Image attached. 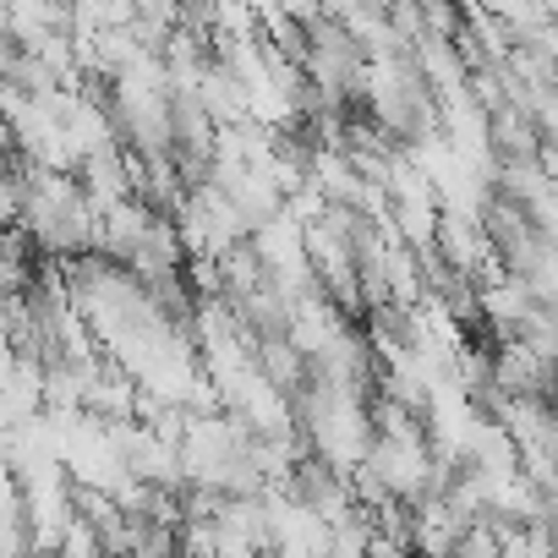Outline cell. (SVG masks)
Listing matches in <instances>:
<instances>
[{
	"instance_id": "6da1fadb",
	"label": "cell",
	"mask_w": 558,
	"mask_h": 558,
	"mask_svg": "<svg viewBox=\"0 0 558 558\" xmlns=\"http://www.w3.org/2000/svg\"><path fill=\"white\" fill-rule=\"evenodd\" d=\"M34 252L45 257H83L94 252V208L88 197L77 192L72 175H50V170H34L23 165V197H17V219H12Z\"/></svg>"
},
{
	"instance_id": "7a4b0ae2",
	"label": "cell",
	"mask_w": 558,
	"mask_h": 558,
	"mask_svg": "<svg viewBox=\"0 0 558 558\" xmlns=\"http://www.w3.org/2000/svg\"><path fill=\"white\" fill-rule=\"evenodd\" d=\"M367 110H373V126L405 154L427 148L438 137V99L433 88L422 83V72L411 66V56H384L367 66V88H362Z\"/></svg>"
},
{
	"instance_id": "3957f363",
	"label": "cell",
	"mask_w": 558,
	"mask_h": 558,
	"mask_svg": "<svg viewBox=\"0 0 558 558\" xmlns=\"http://www.w3.org/2000/svg\"><path fill=\"white\" fill-rule=\"evenodd\" d=\"M235 558H268V553H235Z\"/></svg>"
}]
</instances>
